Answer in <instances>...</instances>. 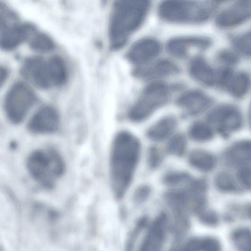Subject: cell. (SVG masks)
I'll return each instance as SVG.
<instances>
[{"label": "cell", "mask_w": 251, "mask_h": 251, "mask_svg": "<svg viewBox=\"0 0 251 251\" xmlns=\"http://www.w3.org/2000/svg\"><path fill=\"white\" fill-rule=\"evenodd\" d=\"M163 160L160 150L155 146L150 147L148 151L147 162L149 167L155 169L160 166Z\"/></svg>", "instance_id": "33"}, {"label": "cell", "mask_w": 251, "mask_h": 251, "mask_svg": "<svg viewBox=\"0 0 251 251\" xmlns=\"http://www.w3.org/2000/svg\"><path fill=\"white\" fill-rule=\"evenodd\" d=\"M226 163L231 166L239 168L250 165L251 162V142L241 140L232 144L225 153Z\"/></svg>", "instance_id": "19"}, {"label": "cell", "mask_w": 251, "mask_h": 251, "mask_svg": "<svg viewBox=\"0 0 251 251\" xmlns=\"http://www.w3.org/2000/svg\"><path fill=\"white\" fill-rule=\"evenodd\" d=\"M176 125L177 120L174 116H165L151 126L147 130L146 135L153 141H163L173 133Z\"/></svg>", "instance_id": "20"}, {"label": "cell", "mask_w": 251, "mask_h": 251, "mask_svg": "<svg viewBox=\"0 0 251 251\" xmlns=\"http://www.w3.org/2000/svg\"><path fill=\"white\" fill-rule=\"evenodd\" d=\"M213 4L209 2L165 0L158 7V13L166 22L176 23H202L210 17Z\"/></svg>", "instance_id": "4"}, {"label": "cell", "mask_w": 251, "mask_h": 251, "mask_svg": "<svg viewBox=\"0 0 251 251\" xmlns=\"http://www.w3.org/2000/svg\"><path fill=\"white\" fill-rule=\"evenodd\" d=\"M141 153L138 139L127 131H121L115 136L110 155L111 186L115 197L122 199L129 189Z\"/></svg>", "instance_id": "1"}, {"label": "cell", "mask_w": 251, "mask_h": 251, "mask_svg": "<svg viewBox=\"0 0 251 251\" xmlns=\"http://www.w3.org/2000/svg\"><path fill=\"white\" fill-rule=\"evenodd\" d=\"M189 73L193 78L203 85L211 87L216 84L217 72L201 57H196L191 61Z\"/></svg>", "instance_id": "18"}, {"label": "cell", "mask_w": 251, "mask_h": 251, "mask_svg": "<svg viewBox=\"0 0 251 251\" xmlns=\"http://www.w3.org/2000/svg\"><path fill=\"white\" fill-rule=\"evenodd\" d=\"M211 44V40L205 37H178L168 41L167 50L175 57L184 58L192 48L204 50L210 46Z\"/></svg>", "instance_id": "15"}, {"label": "cell", "mask_w": 251, "mask_h": 251, "mask_svg": "<svg viewBox=\"0 0 251 251\" xmlns=\"http://www.w3.org/2000/svg\"><path fill=\"white\" fill-rule=\"evenodd\" d=\"M9 75L8 69L2 66H0V89L6 81Z\"/></svg>", "instance_id": "38"}, {"label": "cell", "mask_w": 251, "mask_h": 251, "mask_svg": "<svg viewBox=\"0 0 251 251\" xmlns=\"http://www.w3.org/2000/svg\"><path fill=\"white\" fill-rule=\"evenodd\" d=\"M180 251H221L218 240L211 237H195L188 240Z\"/></svg>", "instance_id": "24"}, {"label": "cell", "mask_w": 251, "mask_h": 251, "mask_svg": "<svg viewBox=\"0 0 251 251\" xmlns=\"http://www.w3.org/2000/svg\"><path fill=\"white\" fill-rule=\"evenodd\" d=\"M235 50L242 55L248 57L251 55L250 31L235 36L232 40Z\"/></svg>", "instance_id": "31"}, {"label": "cell", "mask_w": 251, "mask_h": 251, "mask_svg": "<svg viewBox=\"0 0 251 251\" xmlns=\"http://www.w3.org/2000/svg\"><path fill=\"white\" fill-rule=\"evenodd\" d=\"M7 17L4 13L0 12V32H2L8 27Z\"/></svg>", "instance_id": "39"}, {"label": "cell", "mask_w": 251, "mask_h": 251, "mask_svg": "<svg viewBox=\"0 0 251 251\" xmlns=\"http://www.w3.org/2000/svg\"><path fill=\"white\" fill-rule=\"evenodd\" d=\"M216 58L220 63L225 65V67H230L239 61V57L237 54L227 49L220 50L216 54Z\"/></svg>", "instance_id": "32"}, {"label": "cell", "mask_w": 251, "mask_h": 251, "mask_svg": "<svg viewBox=\"0 0 251 251\" xmlns=\"http://www.w3.org/2000/svg\"><path fill=\"white\" fill-rule=\"evenodd\" d=\"M216 188L225 193H236L241 190L233 176L227 172H221L215 177Z\"/></svg>", "instance_id": "26"}, {"label": "cell", "mask_w": 251, "mask_h": 251, "mask_svg": "<svg viewBox=\"0 0 251 251\" xmlns=\"http://www.w3.org/2000/svg\"><path fill=\"white\" fill-rule=\"evenodd\" d=\"M236 247L240 251H250V230L246 228L235 230L231 235Z\"/></svg>", "instance_id": "29"}, {"label": "cell", "mask_w": 251, "mask_h": 251, "mask_svg": "<svg viewBox=\"0 0 251 251\" xmlns=\"http://www.w3.org/2000/svg\"><path fill=\"white\" fill-rule=\"evenodd\" d=\"M176 105L189 115H196L207 109L212 100L199 90H190L181 94L176 100Z\"/></svg>", "instance_id": "16"}, {"label": "cell", "mask_w": 251, "mask_h": 251, "mask_svg": "<svg viewBox=\"0 0 251 251\" xmlns=\"http://www.w3.org/2000/svg\"><path fill=\"white\" fill-rule=\"evenodd\" d=\"M22 75L36 86L47 89L51 85L47 62L40 57L27 59L21 69Z\"/></svg>", "instance_id": "11"}, {"label": "cell", "mask_w": 251, "mask_h": 251, "mask_svg": "<svg viewBox=\"0 0 251 251\" xmlns=\"http://www.w3.org/2000/svg\"><path fill=\"white\" fill-rule=\"evenodd\" d=\"M192 180L188 174L179 171H172L166 174L163 178V183L169 186H176L186 182H189Z\"/></svg>", "instance_id": "30"}, {"label": "cell", "mask_w": 251, "mask_h": 251, "mask_svg": "<svg viewBox=\"0 0 251 251\" xmlns=\"http://www.w3.org/2000/svg\"><path fill=\"white\" fill-rule=\"evenodd\" d=\"M189 137L194 141L204 142L211 140L214 135L212 127L202 122L193 123L188 130Z\"/></svg>", "instance_id": "25"}, {"label": "cell", "mask_w": 251, "mask_h": 251, "mask_svg": "<svg viewBox=\"0 0 251 251\" xmlns=\"http://www.w3.org/2000/svg\"><path fill=\"white\" fill-rule=\"evenodd\" d=\"M60 116L55 108L49 105L40 108L27 124L28 130L33 134H50L56 132L60 125Z\"/></svg>", "instance_id": "8"}, {"label": "cell", "mask_w": 251, "mask_h": 251, "mask_svg": "<svg viewBox=\"0 0 251 251\" xmlns=\"http://www.w3.org/2000/svg\"><path fill=\"white\" fill-rule=\"evenodd\" d=\"M189 164L195 169L204 172L212 171L216 165V159L210 152L202 150L192 151L188 157Z\"/></svg>", "instance_id": "22"}, {"label": "cell", "mask_w": 251, "mask_h": 251, "mask_svg": "<svg viewBox=\"0 0 251 251\" xmlns=\"http://www.w3.org/2000/svg\"><path fill=\"white\" fill-rule=\"evenodd\" d=\"M151 192V189L150 186L147 185H141L135 191L133 199L136 203H141L149 197Z\"/></svg>", "instance_id": "36"}, {"label": "cell", "mask_w": 251, "mask_h": 251, "mask_svg": "<svg viewBox=\"0 0 251 251\" xmlns=\"http://www.w3.org/2000/svg\"><path fill=\"white\" fill-rule=\"evenodd\" d=\"M179 71V67L173 61L163 59L148 67L138 69L136 75L144 79H150L172 76L178 74Z\"/></svg>", "instance_id": "17"}, {"label": "cell", "mask_w": 251, "mask_h": 251, "mask_svg": "<svg viewBox=\"0 0 251 251\" xmlns=\"http://www.w3.org/2000/svg\"><path fill=\"white\" fill-rule=\"evenodd\" d=\"M237 179L240 184L246 189L251 188V167L250 165L241 167L237 173Z\"/></svg>", "instance_id": "34"}, {"label": "cell", "mask_w": 251, "mask_h": 251, "mask_svg": "<svg viewBox=\"0 0 251 251\" xmlns=\"http://www.w3.org/2000/svg\"><path fill=\"white\" fill-rule=\"evenodd\" d=\"M146 0H123L115 2L109 25L111 47L114 49L122 47L129 36L144 22L150 7Z\"/></svg>", "instance_id": "2"}, {"label": "cell", "mask_w": 251, "mask_h": 251, "mask_svg": "<svg viewBox=\"0 0 251 251\" xmlns=\"http://www.w3.org/2000/svg\"><path fill=\"white\" fill-rule=\"evenodd\" d=\"M207 120L224 136H227L229 133L238 130L243 124V117L239 110L227 104H222L213 109L207 115Z\"/></svg>", "instance_id": "7"}, {"label": "cell", "mask_w": 251, "mask_h": 251, "mask_svg": "<svg viewBox=\"0 0 251 251\" xmlns=\"http://www.w3.org/2000/svg\"><path fill=\"white\" fill-rule=\"evenodd\" d=\"M31 177L46 189L53 188L64 174L65 164L60 153L53 149L36 150L28 156L26 162Z\"/></svg>", "instance_id": "3"}, {"label": "cell", "mask_w": 251, "mask_h": 251, "mask_svg": "<svg viewBox=\"0 0 251 251\" xmlns=\"http://www.w3.org/2000/svg\"><path fill=\"white\" fill-rule=\"evenodd\" d=\"M29 46L32 50L39 52L50 51L54 47L52 39L43 33L35 34L30 40Z\"/></svg>", "instance_id": "27"}, {"label": "cell", "mask_w": 251, "mask_h": 251, "mask_svg": "<svg viewBox=\"0 0 251 251\" xmlns=\"http://www.w3.org/2000/svg\"><path fill=\"white\" fill-rule=\"evenodd\" d=\"M200 219L203 223L207 224L214 225L218 222L216 214L211 211L201 212Z\"/></svg>", "instance_id": "37"}, {"label": "cell", "mask_w": 251, "mask_h": 251, "mask_svg": "<svg viewBox=\"0 0 251 251\" xmlns=\"http://www.w3.org/2000/svg\"><path fill=\"white\" fill-rule=\"evenodd\" d=\"M47 62L51 84L58 86L64 85L68 79V71L63 59L54 55Z\"/></svg>", "instance_id": "21"}, {"label": "cell", "mask_w": 251, "mask_h": 251, "mask_svg": "<svg viewBox=\"0 0 251 251\" xmlns=\"http://www.w3.org/2000/svg\"><path fill=\"white\" fill-rule=\"evenodd\" d=\"M186 145L185 136L182 133H177L169 140L167 146V151L172 155L181 156L185 151Z\"/></svg>", "instance_id": "28"}, {"label": "cell", "mask_w": 251, "mask_h": 251, "mask_svg": "<svg viewBox=\"0 0 251 251\" xmlns=\"http://www.w3.org/2000/svg\"><path fill=\"white\" fill-rule=\"evenodd\" d=\"M161 213L152 223L138 251H162L165 240L167 218Z\"/></svg>", "instance_id": "13"}, {"label": "cell", "mask_w": 251, "mask_h": 251, "mask_svg": "<svg viewBox=\"0 0 251 251\" xmlns=\"http://www.w3.org/2000/svg\"><path fill=\"white\" fill-rule=\"evenodd\" d=\"M160 50V44L157 40L150 37L144 38L133 44L126 56L131 63L141 66L153 60Z\"/></svg>", "instance_id": "12"}, {"label": "cell", "mask_w": 251, "mask_h": 251, "mask_svg": "<svg viewBox=\"0 0 251 251\" xmlns=\"http://www.w3.org/2000/svg\"><path fill=\"white\" fill-rule=\"evenodd\" d=\"M164 198L173 214L176 232L180 235L187 229L189 224L185 193L181 190L169 191Z\"/></svg>", "instance_id": "9"}, {"label": "cell", "mask_w": 251, "mask_h": 251, "mask_svg": "<svg viewBox=\"0 0 251 251\" xmlns=\"http://www.w3.org/2000/svg\"><path fill=\"white\" fill-rule=\"evenodd\" d=\"M233 74L230 67H225L221 69L217 72L216 84L226 87Z\"/></svg>", "instance_id": "35"}, {"label": "cell", "mask_w": 251, "mask_h": 251, "mask_svg": "<svg viewBox=\"0 0 251 251\" xmlns=\"http://www.w3.org/2000/svg\"><path fill=\"white\" fill-rule=\"evenodd\" d=\"M36 95L26 83H15L7 92L4 108L9 120L14 124L21 123L37 101Z\"/></svg>", "instance_id": "6"}, {"label": "cell", "mask_w": 251, "mask_h": 251, "mask_svg": "<svg viewBox=\"0 0 251 251\" xmlns=\"http://www.w3.org/2000/svg\"><path fill=\"white\" fill-rule=\"evenodd\" d=\"M171 95V88L166 84L153 82L147 86L130 108L128 117L139 123L149 118L157 109L165 105Z\"/></svg>", "instance_id": "5"}, {"label": "cell", "mask_w": 251, "mask_h": 251, "mask_svg": "<svg viewBox=\"0 0 251 251\" xmlns=\"http://www.w3.org/2000/svg\"><path fill=\"white\" fill-rule=\"evenodd\" d=\"M251 9L250 0L236 1L218 14L216 19V24L222 28L238 26L250 19Z\"/></svg>", "instance_id": "10"}, {"label": "cell", "mask_w": 251, "mask_h": 251, "mask_svg": "<svg viewBox=\"0 0 251 251\" xmlns=\"http://www.w3.org/2000/svg\"><path fill=\"white\" fill-rule=\"evenodd\" d=\"M35 30V26L29 23L18 24L8 26L0 34V49L6 51L15 49Z\"/></svg>", "instance_id": "14"}, {"label": "cell", "mask_w": 251, "mask_h": 251, "mask_svg": "<svg viewBox=\"0 0 251 251\" xmlns=\"http://www.w3.org/2000/svg\"><path fill=\"white\" fill-rule=\"evenodd\" d=\"M250 77L244 72L233 74L226 87L229 94L234 98H243L249 90Z\"/></svg>", "instance_id": "23"}]
</instances>
